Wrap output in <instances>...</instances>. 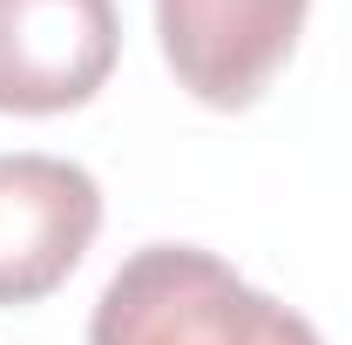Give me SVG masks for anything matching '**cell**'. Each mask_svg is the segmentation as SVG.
Instances as JSON below:
<instances>
[{"label":"cell","mask_w":352,"mask_h":345,"mask_svg":"<svg viewBox=\"0 0 352 345\" xmlns=\"http://www.w3.org/2000/svg\"><path fill=\"white\" fill-rule=\"evenodd\" d=\"M88 345H318L305 311L251 291L197 244H142L95 298Z\"/></svg>","instance_id":"obj_1"},{"label":"cell","mask_w":352,"mask_h":345,"mask_svg":"<svg viewBox=\"0 0 352 345\" xmlns=\"http://www.w3.org/2000/svg\"><path fill=\"white\" fill-rule=\"evenodd\" d=\"M305 14L311 0H156V34L197 102L244 109L298 47Z\"/></svg>","instance_id":"obj_2"},{"label":"cell","mask_w":352,"mask_h":345,"mask_svg":"<svg viewBox=\"0 0 352 345\" xmlns=\"http://www.w3.org/2000/svg\"><path fill=\"white\" fill-rule=\"evenodd\" d=\"M102 230V190L68 156H0V304H34Z\"/></svg>","instance_id":"obj_3"},{"label":"cell","mask_w":352,"mask_h":345,"mask_svg":"<svg viewBox=\"0 0 352 345\" xmlns=\"http://www.w3.org/2000/svg\"><path fill=\"white\" fill-rule=\"evenodd\" d=\"M122 47L116 0H0V109L61 115L109 82Z\"/></svg>","instance_id":"obj_4"}]
</instances>
